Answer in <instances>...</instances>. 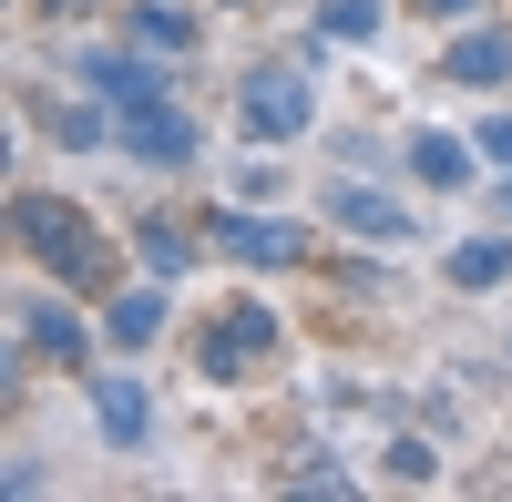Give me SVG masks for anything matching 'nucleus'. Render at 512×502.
<instances>
[{
	"mask_svg": "<svg viewBox=\"0 0 512 502\" xmlns=\"http://www.w3.org/2000/svg\"><path fill=\"white\" fill-rule=\"evenodd\" d=\"M11 257H21L31 277H52V287H72V298H93V308H103L113 287H123V267H134V246L103 236L93 205L21 185V195H11Z\"/></svg>",
	"mask_w": 512,
	"mask_h": 502,
	"instance_id": "f257e3e1",
	"label": "nucleus"
},
{
	"mask_svg": "<svg viewBox=\"0 0 512 502\" xmlns=\"http://www.w3.org/2000/svg\"><path fill=\"white\" fill-rule=\"evenodd\" d=\"M226 123H236V144H318V52L297 41V52H256L236 72V93H226Z\"/></svg>",
	"mask_w": 512,
	"mask_h": 502,
	"instance_id": "f03ea898",
	"label": "nucleus"
},
{
	"mask_svg": "<svg viewBox=\"0 0 512 502\" xmlns=\"http://www.w3.org/2000/svg\"><path fill=\"white\" fill-rule=\"evenodd\" d=\"M205 246H216V267H246V277H308L328 257V236L308 216H277V205H256V195L205 205Z\"/></svg>",
	"mask_w": 512,
	"mask_h": 502,
	"instance_id": "7ed1b4c3",
	"label": "nucleus"
},
{
	"mask_svg": "<svg viewBox=\"0 0 512 502\" xmlns=\"http://www.w3.org/2000/svg\"><path fill=\"white\" fill-rule=\"evenodd\" d=\"M308 216H318L328 236H349V246H390V257H410V246L431 236V226L410 216V195H400V175H338V164L318 175V195H308Z\"/></svg>",
	"mask_w": 512,
	"mask_h": 502,
	"instance_id": "20e7f679",
	"label": "nucleus"
},
{
	"mask_svg": "<svg viewBox=\"0 0 512 502\" xmlns=\"http://www.w3.org/2000/svg\"><path fill=\"white\" fill-rule=\"evenodd\" d=\"M11 339H31L41 369L82 380V369L103 359V308L72 298V287H52V277H31V287H11Z\"/></svg>",
	"mask_w": 512,
	"mask_h": 502,
	"instance_id": "39448f33",
	"label": "nucleus"
},
{
	"mask_svg": "<svg viewBox=\"0 0 512 502\" xmlns=\"http://www.w3.org/2000/svg\"><path fill=\"white\" fill-rule=\"evenodd\" d=\"M277 359H287V328H277L267 298H226L195 328V380H267Z\"/></svg>",
	"mask_w": 512,
	"mask_h": 502,
	"instance_id": "423d86ee",
	"label": "nucleus"
},
{
	"mask_svg": "<svg viewBox=\"0 0 512 502\" xmlns=\"http://www.w3.org/2000/svg\"><path fill=\"white\" fill-rule=\"evenodd\" d=\"M113 154L134 164V175L175 185V175H195V164H205V123H195L175 93H154V103H134V113L113 123Z\"/></svg>",
	"mask_w": 512,
	"mask_h": 502,
	"instance_id": "0eeeda50",
	"label": "nucleus"
},
{
	"mask_svg": "<svg viewBox=\"0 0 512 502\" xmlns=\"http://www.w3.org/2000/svg\"><path fill=\"white\" fill-rule=\"evenodd\" d=\"M62 72L82 82V93H103L113 113H134V103H154V93H175V62H164V52H134L123 31L72 41V52H62Z\"/></svg>",
	"mask_w": 512,
	"mask_h": 502,
	"instance_id": "6e6552de",
	"label": "nucleus"
},
{
	"mask_svg": "<svg viewBox=\"0 0 512 502\" xmlns=\"http://www.w3.org/2000/svg\"><path fill=\"white\" fill-rule=\"evenodd\" d=\"M82 400H93V431L113 462H134V451H154V380L134 359H93L82 369Z\"/></svg>",
	"mask_w": 512,
	"mask_h": 502,
	"instance_id": "1a4fd4ad",
	"label": "nucleus"
},
{
	"mask_svg": "<svg viewBox=\"0 0 512 502\" xmlns=\"http://www.w3.org/2000/svg\"><path fill=\"white\" fill-rule=\"evenodd\" d=\"M451 93H482V103H502L512 93V21L502 11H482V21H461L451 41H441V62H431Z\"/></svg>",
	"mask_w": 512,
	"mask_h": 502,
	"instance_id": "9d476101",
	"label": "nucleus"
},
{
	"mask_svg": "<svg viewBox=\"0 0 512 502\" xmlns=\"http://www.w3.org/2000/svg\"><path fill=\"white\" fill-rule=\"evenodd\" d=\"M175 328V277H123L103 298V359H144Z\"/></svg>",
	"mask_w": 512,
	"mask_h": 502,
	"instance_id": "9b49d317",
	"label": "nucleus"
},
{
	"mask_svg": "<svg viewBox=\"0 0 512 502\" xmlns=\"http://www.w3.org/2000/svg\"><path fill=\"white\" fill-rule=\"evenodd\" d=\"M400 175L420 195H472L482 154H472V134H451V123H410V134H400Z\"/></svg>",
	"mask_w": 512,
	"mask_h": 502,
	"instance_id": "f8f14e48",
	"label": "nucleus"
},
{
	"mask_svg": "<svg viewBox=\"0 0 512 502\" xmlns=\"http://www.w3.org/2000/svg\"><path fill=\"white\" fill-rule=\"evenodd\" d=\"M123 246H134V267H144V277H175V287H185L205 257H216V246H205V226H185L175 205H144V216H123Z\"/></svg>",
	"mask_w": 512,
	"mask_h": 502,
	"instance_id": "ddd939ff",
	"label": "nucleus"
},
{
	"mask_svg": "<svg viewBox=\"0 0 512 502\" xmlns=\"http://www.w3.org/2000/svg\"><path fill=\"white\" fill-rule=\"evenodd\" d=\"M31 103V123H41V144H62V154H103L113 144V103L103 93H82V82H62V93H21Z\"/></svg>",
	"mask_w": 512,
	"mask_h": 502,
	"instance_id": "4468645a",
	"label": "nucleus"
},
{
	"mask_svg": "<svg viewBox=\"0 0 512 502\" xmlns=\"http://www.w3.org/2000/svg\"><path fill=\"white\" fill-rule=\"evenodd\" d=\"M441 287L451 298H492V287H512V226H472V236H451L441 246Z\"/></svg>",
	"mask_w": 512,
	"mask_h": 502,
	"instance_id": "2eb2a0df",
	"label": "nucleus"
},
{
	"mask_svg": "<svg viewBox=\"0 0 512 502\" xmlns=\"http://www.w3.org/2000/svg\"><path fill=\"white\" fill-rule=\"evenodd\" d=\"M113 31L134 41V52H164V62H195V41H205V11L195 0H123Z\"/></svg>",
	"mask_w": 512,
	"mask_h": 502,
	"instance_id": "dca6fc26",
	"label": "nucleus"
},
{
	"mask_svg": "<svg viewBox=\"0 0 512 502\" xmlns=\"http://www.w3.org/2000/svg\"><path fill=\"white\" fill-rule=\"evenodd\" d=\"M390 31V0H308V52H359Z\"/></svg>",
	"mask_w": 512,
	"mask_h": 502,
	"instance_id": "f3484780",
	"label": "nucleus"
},
{
	"mask_svg": "<svg viewBox=\"0 0 512 502\" xmlns=\"http://www.w3.org/2000/svg\"><path fill=\"white\" fill-rule=\"evenodd\" d=\"M379 257H390V246H379ZM379 257H338V246H328V257H318V277L338 287V298H359V308H390V298H400V277L379 267Z\"/></svg>",
	"mask_w": 512,
	"mask_h": 502,
	"instance_id": "a211bd4d",
	"label": "nucleus"
},
{
	"mask_svg": "<svg viewBox=\"0 0 512 502\" xmlns=\"http://www.w3.org/2000/svg\"><path fill=\"white\" fill-rule=\"evenodd\" d=\"M338 175H400V134H369V123H349V134H318Z\"/></svg>",
	"mask_w": 512,
	"mask_h": 502,
	"instance_id": "6ab92c4d",
	"label": "nucleus"
},
{
	"mask_svg": "<svg viewBox=\"0 0 512 502\" xmlns=\"http://www.w3.org/2000/svg\"><path fill=\"white\" fill-rule=\"evenodd\" d=\"M379 482L431 492V482H441V441H431V431H390V441H379Z\"/></svg>",
	"mask_w": 512,
	"mask_h": 502,
	"instance_id": "aec40b11",
	"label": "nucleus"
},
{
	"mask_svg": "<svg viewBox=\"0 0 512 502\" xmlns=\"http://www.w3.org/2000/svg\"><path fill=\"white\" fill-rule=\"evenodd\" d=\"M472 154H482V175H512V103H482V123H472Z\"/></svg>",
	"mask_w": 512,
	"mask_h": 502,
	"instance_id": "412c9836",
	"label": "nucleus"
},
{
	"mask_svg": "<svg viewBox=\"0 0 512 502\" xmlns=\"http://www.w3.org/2000/svg\"><path fill=\"white\" fill-rule=\"evenodd\" d=\"M277 492H328V502H338V492H359V482L338 472L328 451H308V462H297V472H277Z\"/></svg>",
	"mask_w": 512,
	"mask_h": 502,
	"instance_id": "4be33fe9",
	"label": "nucleus"
},
{
	"mask_svg": "<svg viewBox=\"0 0 512 502\" xmlns=\"http://www.w3.org/2000/svg\"><path fill=\"white\" fill-rule=\"evenodd\" d=\"M410 21H431V31H461V21H482V11H502V0H400Z\"/></svg>",
	"mask_w": 512,
	"mask_h": 502,
	"instance_id": "5701e85b",
	"label": "nucleus"
},
{
	"mask_svg": "<svg viewBox=\"0 0 512 502\" xmlns=\"http://www.w3.org/2000/svg\"><path fill=\"white\" fill-rule=\"evenodd\" d=\"M0 492H21V502H31V492H52V472H41L31 451H11V472H0Z\"/></svg>",
	"mask_w": 512,
	"mask_h": 502,
	"instance_id": "b1692460",
	"label": "nucleus"
},
{
	"mask_svg": "<svg viewBox=\"0 0 512 502\" xmlns=\"http://www.w3.org/2000/svg\"><path fill=\"white\" fill-rule=\"evenodd\" d=\"M31 11H41V21H72V31H82V21L103 11V0H31Z\"/></svg>",
	"mask_w": 512,
	"mask_h": 502,
	"instance_id": "393cba45",
	"label": "nucleus"
},
{
	"mask_svg": "<svg viewBox=\"0 0 512 502\" xmlns=\"http://www.w3.org/2000/svg\"><path fill=\"white\" fill-rule=\"evenodd\" d=\"M482 216H502V226H512V175H482Z\"/></svg>",
	"mask_w": 512,
	"mask_h": 502,
	"instance_id": "a878e982",
	"label": "nucleus"
},
{
	"mask_svg": "<svg viewBox=\"0 0 512 502\" xmlns=\"http://www.w3.org/2000/svg\"><path fill=\"white\" fill-rule=\"evenodd\" d=\"M216 11H256V0H216Z\"/></svg>",
	"mask_w": 512,
	"mask_h": 502,
	"instance_id": "bb28decb",
	"label": "nucleus"
}]
</instances>
